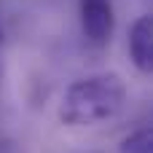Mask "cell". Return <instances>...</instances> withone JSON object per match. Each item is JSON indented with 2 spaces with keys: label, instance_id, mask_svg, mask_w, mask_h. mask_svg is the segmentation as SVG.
<instances>
[{
  "label": "cell",
  "instance_id": "cell-4",
  "mask_svg": "<svg viewBox=\"0 0 153 153\" xmlns=\"http://www.w3.org/2000/svg\"><path fill=\"white\" fill-rule=\"evenodd\" d=\"M121 153H153V126L126 134L121 140Z\"/></svg>",
  "mask_w": 153,
  "mask_h": 153
},
{
  "label": "cell",
  "instance_id": "cell-3",
  "mask_svg": "<svg viewBox=\"0 0 153 153\" xmlns=\"http://www.w3.org/2000/svg\"><path fill=\"white\" fill-rule=\"evenodd\" d=\"M129 59L140 73H153V13H143L129 27Z\"/></svg>",
  "mask_w": 153,
  "mask_h": 153
},
{
  "label": "cell",
  "instance_id": "cell-1",
  "mask_svg": "<svg viewBox=\"0 0 153 153\" xmlns=\"http://www.w3.org/2000/svg\"><path fill=\"white\" fill-rule=\"evenodd\" d=\"M126 105V86L116 73H97L73 81L59 102L65 126H97L113 121Z\"/></svg>",
  "mask_w": 153,
  "mask_h": 153
},
{
  "label": "cell",
  "instance_id": "cell-5",
  "mask_svg": "<svg viewBox=\"0 0 153 153\" xmlns=\"http://www.w3.org/2000/svg\"><path fill=\"white\" fill-rule=\"evenodd\" d=\"M0 81H3V59H0Z\"/></svg>",
  "mask_w": 153,
  "mask_h": 153
},
{
  "label": "cell",
  "instance_id": "cell-2",
  "mask_svg": "<svg viewBox=\"0 0 153 153\" xmlns=\"http://www.w3.org/2000/svg\"><path fill=\"white\" fill-rule=\"evenodd\" d=\"M81 27L89 43L105 46L113 35L116 16H113V3L110 0H81Z\"/></svg>",
  "mask_w": 153,
  "mask_h": 153
}]
</instances>
